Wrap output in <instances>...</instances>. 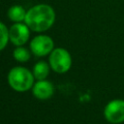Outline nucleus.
<instances>
[{
    "label": "nucleus",
    "instance_id": "1a4fd4ad",
    "mask_svg": "<svg viewBox=\"0 0 124 124\" xmlns=\"http://www.w3.org/2000/svg\"><path fill=\"white\" fill-rule=\"evenodd\" d=\"M26 11L24 8L20 5H14L12 6L8 11V16L9 18L14 22H21L25 20L26 16Z\"/></svg>",
    "mask_w": 124,
    "mask_h": 124
},
{
    "label": "nucleus",
    "instance_id": "f257e3e1",
    "mask_svg": "<svg viewBox=\"0 0 124 124\" xmlns=\"http://www.w3.org/2000/svg\"><path fill=\"white\" fill-rule=\"evenodd\" d=\"M24 21L32 31L44 32L53 25L55 21V12L49 5L39 4L27 11Z\"/></svg>",
    "mask_w": 124,
    "mask_h": 124
},
{
    "label": "nucleus",
    "instance_id": "f03ea898",
    "mask_svg": "<svg viewBox=\"0 0 124 124\" xmlns=\"http://www.w3.org/2000/svg\"><path fill=\"white\" fill-rule=\"evenodd\" d=\"M34 76L31 71L24 67H14L8 74V82L10 86L17 92H25L34 85Z\"/></svg>",
    "mask_w": 124,
    "mask_h": 124
},
{
    "label": "nucleus",
    "instance_id": "9b49d317",
    "mask_svg": "<svg viewBox=\"0 0 124 124\" xmlns=\"http://www.w3.org/2000/svg\"><path fill=\"white\" fill-rule=\"evenodd\" d=\"M10 41V37H9V30L7 28V26L0 21V50L4 49L8 44V42Z\"/></svg>",
    "mask_w": 124,
    "mask_h": 124
},
{
    "label": "nucleus",
    "instance_id": "0eeeda50",
    "mask_svg": "<svg viewBox=\"0 0 124 124\" xmlns=\"http://www.w3.org/2000/svg\"><path fill=\"white\" fill-rule=\"evenodd\" d=\"M33 95L39 99V100H46L49 99L53 93H54V87L52 83L48 80L43 79L38 80L36 83H34L32 87Z\"/></svg>",
    "mask_w": 124,
    "mask_h": 124
},
{
    "label": "nucleus",
    "instance_id": "9d476101",
    "mask_svg": "<svg viewBox=\"0 0 124 124\" xmlns=\"http://www.w3.org/2000/svg\"><path fill=\"white\" fill-rule=\"evenodd\" d=\"M13 56L14 58L18 61V62H21V63H24V62H27L29 59H30V51L26 48V47H23V46H17L14 49V52H13Z\"/></svg>",
    "mask_w": 124,
    "mask_h": 124
},
{
    "label": "nucleus",
    "instance_id": "7ed1b4c3",
    "mask_svg": "<svg viewBox=\"0 0 124 124\" xmlns=\"http://www.w3.org/2000/svg\"><path fill=\"white\" fill-rule=\"evenodd\" d=\"M48 62L50 68L54 72L64 74L68 72L72 66V57L67 49L56 47L50 52Z\"/></svg>",
    "mask_w": 124,
    "mask_h": 124
},
{
    "label": "nucleus",
    "instance_id": "6e6552de",
    "mask_svg": "<svg viewBox=\"0 0 124 124\" xmlns=\"http://www.w3.org/2000/svg\"><path fill=\"white\" fill-rule=\"evenodd\" d=\"M49 65L46 61H39L33 67V76L38 80L46 79V78L49 74Z\"/></svg>",
    "mask_w": 124,
    "mask_h": 124
},
{
    "label": "nucleus",
    "instance_id": "39448f33",
    "mask_svg": "<svg viewBox=\"0 0 124 124\" xmlns=\"http://www.w3.org/2000/svg\"><path fill=\"white\" fill-rule=\"evenodd\" d=\"M30 48L36 56H46L54 49L53 40L47 35H39L32 39Z\"/></svg>",
    "mask_w": 124,
    "mask_h": 124
},
{
    "label": "nucleus",
    "instance_id": "423d86ee",
    "mask_svg": "<svg viewBox=\"0 0 124 124\" xmlns=\"http://www.w3.org/2000/svg\"><path fill=\"white\" fill-rule=\"evenodd\" d=\"M29 27L26 24H23L21 22L15 23L11 26L9 29V37L12 44H14L16 46H23L29 39L30 31Z\"/></svg>",
    "mask_w": 124,
    "mask_h": 124
},
{
    "label": "nucleus",
    "instance_id": "20e7f679",
    "mask_svg": "<svg viewBox=\"0 0 124 124\" xmlns=\"http://www.w3.org/2000/svg\"><path fill=\"white\" fill-rule=\"evenodd\" d=\"M106 120L111 124H120L124 122V100L113 99L109 101L104 108Z\"/></svg>",
    "mask_w": 124,
    "mask_h": 124
}]
</instances>
